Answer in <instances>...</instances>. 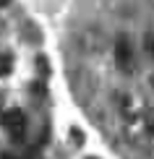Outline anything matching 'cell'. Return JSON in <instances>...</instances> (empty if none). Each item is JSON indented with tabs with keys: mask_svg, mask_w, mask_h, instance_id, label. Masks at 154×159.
Wrapping results in <instances>:
<instances>
[{
	"mask_svg": "<svg viewBox=\"0 0 154 159\" xmlns=\"http://www.w3.org/2000/svg\"><path fill=\"white\" fill-rule=\"evenodd\" d=\"M152 86H154V78H152Z\"/></svg>",
	"mask_w": 154,
	"mask_h": 159,
	"instance_id": "9c48e42d",
	"label": "cell"
},
{
	"mask_svg": "<svg viewBox=\"0 0 154 159\" xmlns=\"http://www.w3.org/2000/svg\"><path fill=\"white\" fill-rule=\"evenodd\" d=\"M115 110L120 115V136L136 149H154V115L144 99L131 91H118Z\"/></svg>",
	"mask_w": 154,
	"mask_h": 159,
	"instance_id": "6da1fadb",
	"label": "cell"
},
{
	"mask_svg": "<svg viewBox=\"0 0 154 159\" xmlns=\"http://www.w3.org/2000/svg\"><path fill=\"white\" fill-rule=\"evenodd\" d=\"M3 128H5V133L11 136V141H24V136H26V115L21 110H5Z\"/></svg>",
	"mask_w": 154,
	"mask_h": 159,
	"instance_id": "3957f363",
	"label": "cell"
},
{
	"mask_svg": "<svg viewBox=\"0 0 154 159\" xmlns=\"http://www.w3.org/2000/svg\"><path fill=\"white\" fill-rule=\"evenodd\" d=\"M0 159H13V157H8V154H0Z\"/></svg>",
	"mask_w": 154,
	"mask_h": 159,
	"instance_id": "ba28073f",
	"label": "cell"
},
{
	"mask_svg": "<svg viewBox=\"0 0 154 159\" xmlns=\"http://www.w3.org/2000/svg\"><path fill=\"white\" fill-rule=\"evenodd\" d=\"M11 3V0H0V8H5V5H8Z\"/></svg>",
	"mask_w": 154,
	"mask_h": 159,
	"instance_id": "52a82bcc",
	"label": "cell"
},
{
	"mask_svg": "<svg viewBox=\"0 0 154 159\" xmlns=\"http://www.w3.org/2000/svg\"><path fill=\"white\" fill-rule=\"evenodd\" d=\"M89 159H97V157H89Z\"/></svg>",
	"mask_w": 154,
	"mask_h": 159,
	"instance_id": "30bf717a",
	"label": "cell"
},
{
	"mask_svg": "<svg viewBox=\"0 0 154 159\" xmlns=\"http://www.w3.org/2000/svg\"><path fill=\"white\" fill-rule=\"evenodd\" d=\"M144 50H146L149 57H154V34H146L144 37Z\"/></svg>",
	"mask_w": 154,
	"mask_h": 159,
	"instance_id": "5b68a950",
	"label": "cell"
},
{
	"mask_svg": "<svg viewBox=\"0 0 154 159\" xmlns=\"http://www.w3.org/2000/svg\"><path fill=\"white\" fill-rule=\"evenodd\" d=\"M11 68H13L11 55H3V52H0V76H8V73H11Z\"/></svg>",
	"mask_w": 154,
	"mask_h": 159,
	"instance_id": "277c9868",
	"label": "cell"
},
{
	"mask_svg": "<svg viewBox=\"0 0 154 159\" xmlns=\"http://www.w3.org/2000/svg\"><path fill=\"white\" fill-rule=\"evenodd\" d=\"M3 115H5V112H3V102H0V123H3Z\"/></svg>",
	"mask_w": 154,
	"mask_h": 159,
	"instance_id": "8992f818",
	"label": "cell"
},
{
	"mask_svg": "<svg viewBox=\"0 0 154 159\" xmlns=\"http://www.w3.org/2000/svg\"><path fill=\"white\" fill-rule=\"evenodd\" d=\"M112 52H115V63L123 73H133L136 70V52H133V44L128 34H118L115 44H112Z\"/></svg>",
	"mask_w": 154,
	"mask_h": 159,
	"instance_id": "7a4b0ae2",
	"label": "cell"
}]
</instances>
